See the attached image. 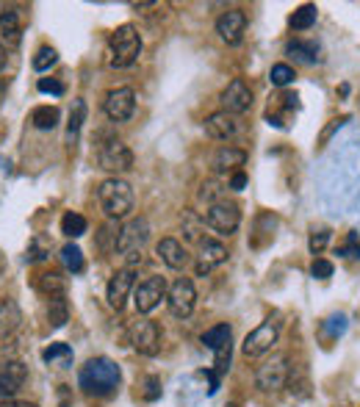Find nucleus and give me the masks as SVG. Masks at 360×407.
Returning a JSON list of instances; mask_svg holds the SVG:
<instances>
[{"instance_id":"nucleus-1","label":"nucleus","mask_w":360,"mask_h":407,"mask_svg":"<svg viewBox=\"0 0 360 407\" xmlns=\"http://www.w3.org/2000/svg\"><path fill=\"white\" fill-rule=\"evenodd\" d=\"M122 382V372L111 357H92L78 374V385L86 396H111Z\"/></svg>"},{"instance_id":"nucleus-2","label":"nucleus","mask_w":360,"mask_h":407,"mask_svg":"<svg viewBox=\"0 0 360 407\" xmlns=\"http://www.w3.org/2000/svg\"><path fill=\"white\" fill-rule=\"evenodd\" d=\"M100 208L108 219H122L133 211V188L122 178H108L98 186Z\"/></svg>"},{"instance_id":"nucleus-3","label":"nucleus","mask_w":360,"mask_h":407,"mask_svg":"<svg viewBox=\"0 0 360 407\" xmlns=\"http://www.w3.org/2000/svg\"><path fill=\"white\" fill-rule=\"evenodd\" d=\"M141 56V36L133 25H120L108 36V67L125 69Z\"/></svg>"},{"instance_id":"nucleus-4","label":"nucleus","mask_w":360,"mask_h":407,"mask_svg":"<svg viewBox=\"0 0 360 407\" xmlns=\"http://www.w3.org/2000/svg\"><path fill=\"white\" fill-rule=\"evenodd\" d=\"M98 164L100 169H105L111 175H122V172H128L133 166L131 147L122 139H117L114 133L103 130L98 136Z\"/></svg>"},{"instance_id":"nucleus-5","label":"nucleus","mask_w":360,"mask_h":407,"mask_svg":"<svg viewBox=\"0 0 360 407\" xmlns=\"http://www.w3.org/2000/svg\"><path fill=\"white\" fill-rule=\"evenodd\" d=\"M280 330H283V321H280V316H269V319H263L261 324L244 338V344H241V352H244V357H261L266 352H272V346L277 344V338H280Z\"/></svg>"},{"instance_id":"nucleus-6","label":"nucleus","mask_w":360,"mask_h":407,"mask_svg":"<svg viewBox=\"0 0 360 407\" xmlns=\"http://www.w3.org/2000/svg\"><path fill=\"white\" fill-rule=\"evenodd\" d=\"M128 341L144 357H156L161 352V327L150 319H136L128 327Z\"/></svg>"},{"instance_id":"nucleus-7","label":"nucleus","mask_w":360,"mask_h":407,"mask_svg":"<svg viewBox=\"0 0 360 407\" xmlns=\"http://www.w3.org/2000/svg\"><path fill=\"white\" fill-rule=\"evenodd\" d=\"M205 224L219 233V236H233L241 224V208L230 200H216L214 205H208L205 211Z\"/></svg>"},{"instance_id":"nucleus-8","label":"nucleus","mask_w":360,"mask_h":407,"mask_svg":"<svg viewBox=\"0 0 360 407\" xmlns=\"http://www.w3.org/2000/svg\"><path fill=\"white\" fill-rule=\"evenodd\" d=\"M291 374V366H289V357L286 355H272L255 374V385L261 388L263 394H274L280 388H286Z\"/></svg>"},{"instance_id":"nucleus-9","label":"nucleus","mask_w":360,"mask_h":407,"mask_svg":"<svg viewBox=\"0 0 360 407\" xmlns=\"http://www.w3.org/2000/svg\"><path fill=\"white\" fill-rule=\"evenodd\" d=\"M166 280L164 277H158V275H153V277H147V280H141L136 288H133V305H136V314L147 316L153 314L158 305H161V299H166Z\"/></svg>"},{"instance_id":"nucleus-10","label":"nucleus","mask_w":360,"mask_h":407,"mask_svg":"<svg viewBox=\"0 0 360 407\" xmlns=\"http://www.w3.org/2000/svg\"><path fill=\"white\" fill-rule=\"evenodd\" d=\"M166 305L175 319H189L197 305V288L189 277H178L166 291Z\"/></svg>"},{"instance_id":"nucleus-11","label":"nucleus","mask_w":360,"mask_h":407,"mask_svg":"<svg viewBox=\"0 0 360 407\" xmlns=\"http://www.w3.org/2000/svg\"><path fill=\"white\" fill-rule=\"evenodd\" d=\"M150 241V222L144 217H136L131 219L122 230H120V239H117V252L131 258V255H141L144 244Z\"/></svg>"},{"instance_id":"nucleus-12","label":"nucleus","mask_w":360,"mask_h":407,"mask_svg":"<svg viewBox=\"0 0 360 407\" xmlns=\"http://www.w3.org/2000/svg\"><path fill=\"white\" fill-rule=\"evenodd\" d=\"M103 111L111 122H128L136 111V92L131 86H120V89H111L103 100Z\"/></svg>"},{"instance_id":"nucleus-13","label":"nucleus","mask_w":360,"mask_h":407,"mask_svg":"<svg viewBox=\"0 0 360 407\" xmlns=\"http://www.w3.org/2000/svg\"><path fill=\"white\" fill-rule=\"evenodd\" d=\"M133 288H136V269H131V266L120 269V272L108 280V285H105V299H108V305H111L114 311H122L125 302H128V297L133 294Z\"/></svg>"},{"instance_id":"nucleus-14","label":"nucleus","mask_w":360,"mask_h":407,"mask_svg":"<svg viewBox=\"0 0 360 407\" xmlns=\"http://www.w3.org/2000/svg\"><path fill=\"white\" fill-rule=\"evenodd\" d=\"M197 275H208L214 266H219V263H225L228 260V247L222 244V241H216V239H211V236H199L197 239Z\"/></svg>"},{"instance_id":"nucleus-15","label":"nucleus","mask_w":360,"mask_h":407,"mask_svg":"<svg viewBox=\"0 0 360 407\" xmlns=\"http://www.w3.org/2000/svg\"><path fill=\"white\" fill-rule=\"evenodd\" d=\"M202 130H205V136L214 139V142H228V139H233V136L238 133V117H236V114H228L225 108H222V111H214V114L205 117Z\"/></svg>"},{"instance_id":"nucleus-16","label":"nucleus","mask_w":360,"mask_h":407,"mask_svg":"<svg viewBox=\"0 0 360 407\" xmlns=\"http://www.w3.org/2000/svg\"><path fill=\"white\" fill-rule=\"evenodd\" d=\"M250 105H252V92H250V86H247V81H241V78H233L228 86H225V92H222V108L228 111V114H244V111H250Z\"/></svg>"},{"instance_id":"nucleus-17","label":"nucleus","mask_w":360,"mask_h":407,"mask_svg":"<svg viewBox=\"0 0 360 407\" xmlns=\"http://www.w3.org/2000/svg\"><path fill=\"white\" fill-rule=\"evenodd\" d=\"M244 31H247V14L241 8H230L216 20V33L225 45H238Z\"/></svg>"},{"instance_id":"nucleus-18","label":"nucleus","mask_w":360,"mask_h":407,"mask_svg":"<svg viewBox=\"0 0 360 407\" xmlns=\"http://www.w3.org/2000/svg\"><path fill=\"white\" fill-rule=\"evenodd\" d=\"M28 379V369L20 360L0 363V399H11Z\"/></svg>"},{"instance_id":"nucleus-19","label":"nucleus","mask_w":360,"mask_h":407,"mask_svg":"<svg viewBox=\"0 0 360 407\" xmlns=\"http://www.w3.org/2000/svg\"><path fill=\"white\" fill-rule=\"evenodd\" d=\"M156 252L169 269H186V263H189V252L178 239H161L156 244Z\"/></svg>"},{"instance_id":"nucleus-20","label":"nucleus","mask_w":360,"mask_h":407,"mask_svg":"<svg viewBox=\"0 0 360 407\" xmlns=\"http://www.w3.org/2000/svg\"><path fill=\"white\" fill-rule=\"evenodd\" d=\"M244 161H247V153H244V150H238V147H233V144H222V147L214 153V158H211V169H214L216 175H222V172L244 166Z\"/></svg>"},{"instance_id":"nucleus-21","label":"nucleus","mask_w":360,"mask_h":407,"mask_svg":"<svg viewBox=\"0 0 360 407\" xmlns=\"http://www.w3.org/2000/svg\"><path fill=\"white\" fill-rule=\"evenodd\" d=\"M36 291L47 299H64L66 297V277L62 272H42L36 277Z\"/></svg>"},{"instance_id":"nucleus-22","label":"nucleus","mask_w":360,"mask_h":407,"mask_svg":"<svg viewBox=\"0 0 360 407\" xmlns=\"http://www.w3.org/2000/svg\"><path fill=\"white\" fill-rule=\"evenodd\" d=\"M0 36L6 39V45L8 47H17L20 45V17H17V11L14 8H6L3 14H0Z\"/></svg>"},{"instance_id":"nucleus-23","label":"nucleus","mask_w":360,"mask_h":407,"mask_svg":"<svg viewBox=\"0 0 360 407\" xmlns=\"http://www.w3.org/2000/svg\"><path fill=\"white\" fill-rule=\"evenodd\" d=\"M86 122V103L81 97L72 100V108H69V122H66V142L72 144L78 136H81V127Z\"/></svg>"},{"instance_id":"nucleus-24","label":"nucleus","mask_w":360,"mask_h":407,"mask_svg":"<svg viewBox=\"0 0 360 407\" xmlns=\"http://www.w3.org/2000/svg\"><path fill=\"white\" fill-rule=\"evenodd\" d=\"M230 336H233V330H230V324H214L211 330H205L202 333V346L205 349H211V352H216V349H222L225 344H230Z\"/></svg>"},{"instance_id":"nucleus-25","label":"nucleus","mask_w":360,"mask_h":407,"mask_svg":"<svg viewBox=\"0 0 360 407\" xmlns=\"http://www.w3.org/2000/svg\"><path fill=\"white\" fill-rule=\"evenodd\" d=\"M59 120H62V114L56 105H39L31 111V122L36 130H53L59 125Z\"/></svg>"},{"instance_id":"nucleus-26","label":"nucleus","mask_w":360,"mask_h":407,"mask_svg":"<svg viewBox=\"0 0 360 407\" xmlns=\"http://www.w3.org/2000/svg\"><path fill=\"white\" fill-rule=\"evenodd\" d=\"M316 17H319V8L313 6V3H305V6H299L294 14H291V28L294 31H308V28H313L316 25Z\"/></svg>"},{"instance_id":"nucleus-27","label":"nucleus","mask_w":360,"mask_h":407,"mask_svg":"<svg viewBox=\"0 0 360 407\" xmlns=\"http://www.w3.org/2000/svg\"><path fill=\"white\" fill-rule=\"evenodd\" d=\"M286 53H289V56H294L296 62H302V64L319 62V47H316L313 42H289Z\"/></svg>"},{"instance_id":"nucleus-28","label":"nucleus","mask_w":360,"mask_h":407,"mask_svg":"<svg viewBox=\"0 0 360 407\" xmlns=\"http://www.w3.org/2000/svg\"><path fill=\"white\" fill-rule=\"evenodd\" d=\"M62 263H64L66 272H72V275H81V272H83V252H81V247H78L75 241L62 247Z\"/></svg>"},{"instance_id":"nucleus-29","label":"nucleus","mask_w":360,"mask_h":407,"mask_svg":"<svg viewBox=\"0 0 360 407\" xmlns=\"http://www.w3.org/2000/svg\"><path fill=\"white\" fill-rule=\"evenodd\" d=\"M86 230H89V222L83 219L81 214H72V211H69V214L62 217V233H64L66 239H81Z\"/></svg>"},{"instance_id":"nucleus-30","label":"nucleus","mask_w":360,"mask_h":407,"mask_svg":"<svg viewBox=\"0 0 360 407\" xmlns=\"http://www.w3.org/2000/svg\"><path fill=\"white\" fill-rule=\"evenodd\" d=\"M42 360H45V363H50V366H53V363H62V366L66 369V366L72 363V349H69L66 344H50L45 352H42Z\"/></svg>"},{"instance_id":"nucleus-31","label":"nucleus","mask_w":360,"mask_h":407,"mask_svg":"<svg viewBox=\"0 0 360 407\" xmlns=\"http://www.w3.org/2000/svg\"><path fill=\"white\" fill-rule=\"evenodd\" d=\"M66 319H69L66 299H50V305H47V321H50V327H53V330L64 327Z\"/></svg>"},{"instance_id":"nucleus-32","label":"nucleus","mask_w":360,"mask_h":407,"mask_svg":"<svg viewBox=\"0 0 360 407\" xmlns=\"http://www.w3.org/2000/svg\"><path fill=\"white\" fill-rule=\"evenodd\" d=\"M56 62H59V53H56L53 47H47V45H45V47H39V50H36V56H33L31 64H33V69H36V72H47Z\"/></svg>"},{"instance_id":"nucleus-33","label":"nucleus","mask_w":360,"mask_h":407,"mask_svg":"<svg viewBox=\"0 0 360 407\" xmlns=\"http://www.w3.org/2000/svg\"><path fill=\"white\" fill-rule=\"evenodd\" d=\"M269 81H272V86H289L291 81H294V67H289V64H274L272 67V72H269Z\"/></svg>"},{"instance_id":"nucleus-34","label":"nucleus","mask_w":360,"mask_h":407,"mask_svg":"<svg viewBox=\"0 0 360 407\" xmlns=\"http://www.w3.org/2000/svg\"><path fill=\"white\" fill-rule=\"evenodd\" d=\"M330 236H332V233H330L327 227L313 230V233H310V239H308V247H310V252H313V255H319V252L330 244Z\"/></svg>"},{"instance_id":"nucleus-35","label":"nucleus","mask_w":360,"mask_h":407,"mask_svg":"<svg viewBox=\"0 0 360 407\" xmlns=\"http://www.w3.org/2000/svg\"><path fill=\"white\" fill-rule=\"evenodd\" d=\"M36 89H39L42 94H56V97H62V94H64V84H62V81H56V78H39Z\"/></svg>"},{"instance_id":"nucleus-36","label":"nucleus","mask_w":360,"mask_h":407,"mask_svg":"<svg viewBox=\"0 0 360 407\" xmlns=\"http://www.w3.org/2000/svg\"><path fill=\"white\" fill-rule=\"evenodd\" d=\"M310 275H313L316 280H327V277H332V263L325 260V258H316L313 266H310Z\"/></svg>"},{"instance_id":"nucleus-37","label":"nucleus","mask_w":360,"mask_h":407,"mask_svg":"<svg viewBox=\"0 0 360 407\" xmlns=\"http://www.w3.org/2000/svg\"><path fill=\"white\" fill-rule=\"evenodd\" d=\"M341 255H347V258H360V236L358 233H349L347 244L341 247Z\"/></svg>"},{"instance_id":"nucleus-38","label":"nucleus","mask_w":360,"mask_h":407,"mask_svg":"<svg viewBox=\"0 0 360 407\" xmlns=\"http://www.w3.org/2000/svg\"><path fill=\"white\" fill-rule=\"evenodd\" d=\"M144 385H147L144 399H147V402H156V399L161 396V379H158V377H147V382H144Z\"/></svg>"},{"instance_id":"nucleus-39","label":"nucleus","mask_w":360,"mask_h":407,"mask_svg":"<svg viewBox=\"0 0 360 407\" xmlns=\"http://www.w3.org/2000/svg\"><path fill=\"white\" fill-rule=\"evenodd\" d=\"M344 330H347V316H332L327 321V333L335 338V336H344Z\"/></svg>"},{"instance_id":"nucleus-40","label":"nucleus","mask_w":360,"mask_h":407,"mask_svg":"<svg viewBox=\"0 0 360 407\" xmlns=\"http://www.w3.org/2000/svg\"><path fill=\"white\" fill-rule=\"evenodd\" d=\"M244 186H247V175H244V172H233V178H230V188H233V191H241Z\"/></svg>"},{"instance_id":"nucleus-41","label":"nucleus","mask_w":360,"mask_h":407,"mask_svg":"<svg viewBox=\"0 0 360 407\" xmlns=\"http://www.w3.org/2000/svg\"><path fill=\"white\" fill-rule=\"evenodd\" d=\"M0 407H28V405H17V402H11V399H3Z\"/></svg>"},{"instance_id":"nucleus-42","label":"nucleus","mask_w":360,"mask_h":407,"mask_svg":"<svg viewBox=\"0 0 360 407\" xmlns=\"http://www.w3.org/2000/svg\"><path fill=\"white\" fill-rule=\"evenodd\" d=\"M6 56H8V53H6V47H3V45H0V69H3V67H6Z\"/></svg>"},{"instance_id":"nucleus-43","label":"nucleus","mask_w":360,"mask_h":407,"mask_svg":"<svg viewBox=\"0 0 360 407\" xmlns=\"http://www.w3.org/2000/svg\"><path fill=\"white\" fill-rule=\"evenodd\" d=\"M225 407H238V405H236V402H230V405H225Z\"/></svg>"}]
</instances>
